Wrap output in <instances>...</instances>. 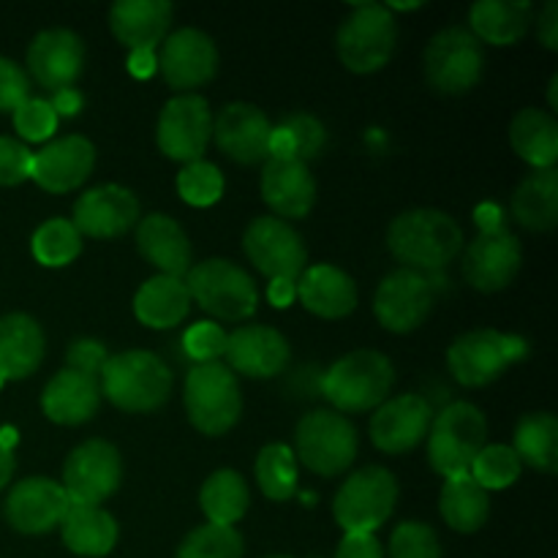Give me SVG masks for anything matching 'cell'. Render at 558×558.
Here are the masks:
<instances>
[{"instance_id":"816d5d0a","label":"cell","mask_w":558,"mask_h":558,"mask_svg":"<svg viewBox=\"0 0 558 558\" xmlns=\"http://www.w3.org/2000/svg\"><path fill=\"white\" fill-rule=\"evenodd\" d=\"M336 558H385V548L376 534H343Z\"/></svg>"},{"instance_id":"11a10c76","label":"cell","mask_w":558,"mask_h":558,"mask_svg":"<svg viewBox=\"0 0 558 558\" xmlns=\"http://www.w3.org/2000/svg\"><path fill=\"white\" fill-rule=\"evenodd\" d=\"M49 104H52V109L58 118H74V114L82 112V104H85V98H82V93L76 90V87H65V90L52 93Z\"/></svg>"},{"instance_id":"8d00e7d4","label":"cell","mask_w":558,"mask_h":558,"mask_svg":"<svg viewBox=\"0 0 558 558\" xmlns=\"http://www.w3.org/2000/svg\"><path fill=\"white\" fill-rule=\"evenodd\" d=\"M512 450L534 472H558V420L554 412H529L518 420Z\"/></svg>"},{"instance_id":"5b68a950","label":"cell","mask_w":558,"mask_h":558,"mask_svg":"<svg viewBox=\"0 0 558 558\" xmlns=\"http://www.w3.org/2000/svg\"><path fill=\"white\" fill-rule=\"evenodd\" d=\"M428 461L445 480L469 474L474 458L488 445V420L483 409L469 401H456L430 420Z\"/></svg>"},{"instance_id":"9a60e30c","label":"cell","mask_w":558,"mask_h":558,"mask_svg":"<svg viewBox=\"0 0 558 558\" xmlns=\"http://www.w3.org/2000/svg\"><path fill=\"white\" fill-rule=\"evenodd\" d=\"M243 248L251 265L270 281L287 278L298 281L308 267V248L289 221L276 216H259L248 223L243 234Z\"/></svg>"},{"instance_id":"277c9868","label":"cell","mask_w":558,"mask_h":558,"mask_svg":"<svg viewBox=\"0 0 558 558\" xmlns=\"http://www.w3.org/2000/svg\"><path fill=\"white\" fill-rule=\"evenodd\" d=\"M396 385V368L390 357L376 349H354L327 368L322 392L338 414L374 412L390 398Z\"/></svg>"},{"instance_id":"ab89813d","label":"cell","mask_w":558,"mask_h":558,"mask_svg":"<svg viewBox=\"0 0 558 558\" xmlns=\"http://www.w3.org/2000/svg\"><path fill=\"white\" fill-rule=\"evenodd\" d=\"M31 251L38 265L65 267L82 254V234L71 218H49L33 232Z\"/></svg>"},{"instance_id":"ba28073f","label":"cell","mask_w":558,"mask_h":558,"mask_svg":"<svg viewBox=\"0 0 558 558\" xmlns=\"http://www.w3.org/2000/svg\"><path fill=\"white\" fill-rule=\"evenodd\" d=\"M396 44V16L385 3H360L338 27L336 52L352 74H374L390 63Z\"/></svg>"},{"instance_id":"8992f818","label":"cell","mask_w":558,"mask_h":558,"mask_svg":"<svg viewBox=\"0 0 558 558\" xmlns=\"http://www.w3.org/2000/svg\"><path fill=\"white\" fill-rule=\"evenodd\" d=\"M185 412L191 425L205 436H223L243 414V392L227 363H199L185 376Z\"/></svg>"},{"instance_id":"91938a15","label":"cell","mask_w":558,"mask_h":558,"mask_svg":"<svg viewBox=\"0 0 558 558\" xmlns=\"http://www.w3.org/2000/svg\"><path fill=\"white\" fill-rule=\"evenodd\" d=\"M16 439H20V436H16V428H11V425H5V428H0V445L9 447V450H14Z\"/></svg>"},{"instance_id":"d6986e66","label":"cell","mask_w":558,"mask_h":558,"mask_svg":"<svg viewBox=\"0 0 558 558\" xmlns=\"http://www.w3.org/2000/svg\"><path fill=\"white\" fill-rule=\"evenodd\" d=\"M272 123L256 104L232 101L213 118V140L218 150L234 163L254 167L270 156Z\"/></svg>"},{"instance_id":"83f0119b","label":"cell","mask_w":558,"mask_h":558,"mask_svg":"<svg viewBox=\"0 0 558 558\" xmlns=\"http://www.w3.org/2000/svg\"><path fill=\"white\" fill-rule=\"evenodd\" d=\"M298 298L319 319H347L357 308V283L336 265H311L298 278Z\"/></svg>"},{"instance_id":"db71d44e","label":"cell","mask_w":558,"mask_h":558,"mask_svg":"<svg viewBox=\"0 0 558 558\" xmlns=\"http://www.w3.org/2000/svg\"><path fill=\"white\" fill-rule=\"evenodd\" d=\"M125 69L134 80H150L158 71V49H131Z\"/></svg>"},{"instance_id":"f546056e","label":"cell","mask_w":558,"mask_h":558,"mask_svg":"<svg viewBox=\"0 0 558 558\" xmlns=\"http://www.w3.org/2000/svg\"><path fill=\"white\" fill-rule=\"evenodd\" d=\"M47 352L41 325L27 314H5L0 319V387L36 374Z\"/></svg>"},{"instance_id":"b9f144b4","label":"cell","mask_w":558,"mask_h":558,"mask_svg":"<svg viewBox=\"0 0 558 558\" xmlns=\"http://www.w3.org/2000/svg\"><path fill=\"white\" fill-rule=\"evenodd\" d=\"M243 550L245 545L238 529L205 523L180 543L178 558H243Z\"/></svg>"},{"instance_id":"f1b7e54d","label":"cell","mask_w":558,"mask_h":558,"mask_svg":"<svg viewBox=\"0 0 558 558\" xmlns=\"http://www.w3.org/2000/svg\"><path fill=\"white\" fill-rule=\"evenodd\" d=\"M101 403V387L93 376L63 368L47 381L41 392V412L54 425H82L93 420Z\"/></svg>"},{"instance_id":"ffe728a7","label":"cell","mask_w":558,"mask_h":558,"mask_svg":"<svg viewBox=\"0 0 558 558\" xmlns=\"http://www.w3.org/2000/svg\"><path fill=\"white\" fill-rule=\"evenodd\" d=\"M140 199L131 189L118 183H104L85 191L74 202V223L82 238L114 240L140 223Z\"/></svg>"},{"instance_id":"9f6ffc18","label":"cell","mask_w":558,"mask_h":558,"mask_svg":"<svg viewBox=\"0 0 558 558\" xmlns=\"http://www.w3.org/2000/svg\"><path fill=\"white\" fill-rule=\"evenodd\" d=\"M267 300L276 308H289L298 300V281H287V278H276L267 283Z\"/></svg>"},{"instance_id":"d4e9b609","label":"cell","mask_w":558,"mask_h":558,"mask_svg":"<svg viewBox=\"0 0 558 558\" xmlns=\"http://www.w3.org/2000/svg\"><path fill=\"white\" fill-rule=\"evenodd\" d=\"M262 199L270 207L272 216L287 221V218L311 216L316 205V180L311 174L308 163L298 158H267L262 169Z\"/></svg>"},{"instance_id":"4316f807","label":"cell","mask_w":558,"mask_h":558,"mask_svg":"<svg viewBox=\"0 0 558 558\" xmlns=\"http://www.w3.org/2000/svg\"><path fill=\"white\" fill-rule=\"evenodd\" d=\"M169 0H118L109 9V31L125 49H158L172 25Z\"/></svg>"},{"instance_id":"7c38bea8","label":"cell","mask_w":558,"mask_h":558,"mask_svg":"<svg viewBox=\"0 0 558 558\" xmlns=\"http://www.w3.org/2000/svg\"><path fill=\"white\" fill-rule=\"evenodd\" d=\"M423 71L436 93L463 96V93L474 90L483 80V44L466 27H445L425 47Z\"/></svg>"},{"instance_id":"7dc6e473","label":"cell","mask_w":558,"mask_h":558,"mask_svg":"<svg viewBox=\"0 0 558 558\" xmlns=\"http://www.w3.org/2000/svg\"><path fill=\"white\" fill-rule=\"evenodd\" d=\"M227 338L229 332L221 325H216V322H196L194 327H189V332L183 338L185 354L196 365L218 363L223 357V352H227Z\"/></svg>"},{"instance_id":"681fc988","label":"cell","mask_w":558,"mask_h":558,"mask_svg":"<svg viewBox=\"0 0 558 558\" xmlns=\"http://www.w3.org/2000/svg\"><path fill=\"white\" fill-rule=\"evenodd\" d=\"M27 98H31V80L25 71L14 60L0 58V112H14Z\"/></svg>"},{"instance_id":"1f68e13d","label":"cell","mask_w":558,"mask_h":558,"mask_svg":"<svg viewBox=\"0 0 558 558\" xmlns=\"http://www.w3.org/2000/svg\"><path fill=\"white\" fill-rule=\"evenodd\" d=\"M60 537L71 554L82 558H104L118 545L120 529L104 507L71 505L60 523Z\"/></svg>"},{"instance_id":"94428289","label":"cell","mask_w":558,"mask_h":558,"mask_svg":"<svg viewBox=\"0 0 558 558\" xmlns=\"http://www.w3.org/2000/svg\"><path fill=\"white\" fill-rule=\"evenodd\" d=\"M556 90H558V74L550 76V85H548V104H550V114H554L556 109H558V96H556Z\"/></svg>"},{"instance_id":"f35d334b","label":"cell","mask_w":558,"mask_h":558,"mask_svg":"<svg viewBox=\"0 0 558 558\" xmlns=\"http://www.w3.org/2000/svg\"><path fill=\"white\" fill-rule=\"evenodd\" d=\"M256 485L270 501H289L298 494V458L289 445H267L254 463Z\"/></svg>"},{"instance_id":"f907efd6","label":"cell","mask_w":558,"mask_h":558,"mask_svg":"<svg viewBox=\"0 0 558 558\" xmlns=\"http://www.w3.org/2000/svg\"><path fill=\"white\" fill-rule=\"evenodd\" d=\"M65 363H69L65 368L80 371V374L98 379L104 363H107V347L101 341H93V338H80L65 352Z\"/></svg>"},{"instance_id":"7bdbcfd3","label":"cell","mask_w":558,"mask_h":558,"mask_svg":"<svg viewBox=\"0 0 558 558\" xmlns=\"http://www.w3.org/2000/svg\"><path fill=\"white\" fill-rule=\"evenodd\" d=\"M223 185L221 169L205 158L185 163L178 174V194L191 207H213L223 196Z\"/></svg>"},{"instance_id":"c3c4849f","label":"cell","mask_w":558,"mask_h":558,"mask_svg":"<svg viewBox=\"0 0 558 558\" xmlns=\"http://www.w3.org/2000/svg\"><path fill=\"white\" fill-rule=\"evenodd\" d=\"M31 172H33L31 147L11 140V136H0V185H3V189L22 185L25 180H31Z\"/></svg>"},{"instance_id":"4fadbf2b","label":"cell","mask_w":558,"mask_h":558,"mask_svg":"<svg viewBox=\"0 0 558 558\" xmlns=\"http://www.w3.org/2000/svg\"><path fill=\"white\" fill-rule=\"evenodd\" d=\"M213 140L210 104L199 93H180L161 107L156 125L158 150L172 161H202Z\"/></svg>"},{"instance_id":"7a4b0ae2","label":"cell","mask_w":558,"mask_h":558,"mask_svg":"<svg viewBox=\"0 0 558 558\" xmlns=\"http://www.w3.org/2000/svg\"><path fill=\"white\" fill-rule=\"evenodd\" d=\"M174 376L158 354L147 349H129L107 357L98 387L112 407L129 414H147L161 409L172 396Z\"/></svg>"},{"instance_id":"e0dca14e","label":"cell","mask_w":558,"mask_h":558,"mask_svg":"<svg viewBox=\"0 0 558 558\" xmlns=\"http://www.w3.org/2000/svg\"><path fill=\"white\" fill-rule=\"evenodd\" d=\"M216 41L205 31L180 27L158 47V71L172 90L194 93L218 74Z\"/></svg>"},{"instance_id":"30bf717a","label":"cell","mask_w":558,"mask_h":558,"mask_svg":"<svg viewBox=\"0 0 558 558\" xmlns=\"http://www.w3.org/2000/svg\"><path fill=\"white\" fill-rule=\"evenodd\" d=\"M398 480L385 466H365L343 480L332 501V518L347 534H374L396 512Z\"/></svg>"},{"instance_id":"5bb4252c","label":"cell","mask_w":558,"mask_h":558,"mask_svg":"<svg viewBox=\"0 0 558 558\" xmlns=\"http://www.w3.org/2000/svg\"><path fill=\"white\" fill-rule=\"evenodd\" d=\"M123 483V458L112 441L90 439L69 452L63 463V490L71 505L101 507Z\"/></svg>"},{"instance_id":"60d3db41","label":"cell","mask_w":558,"mask_h":558,"mask_svg":"<svg viewBox=\"0 0 558 558\" xmlns=\"http://www.w3.org/2000/svg\"><path fill=\"white\" fill-rule=\"evenodd\" d=\"M521 472L523 463L510 445H485L480 456L474 458L472 469H469L474 483L488 490V494L515 485L521 480Z\"/></svg>"},{"instance_id":"6125c7cd","label":"cell","mask_w":558,"mask_h":558,"mask_svg":"<svg viewBox=\"0 0 558 558\" xmlns=\"http://www.w3.org/2000/svg\"><path fill=\"white\" fill-rule=\"evenodd\" d=\"M262 558H292V556H281V554H278V556H262Z\"/></svg>"},{"instance_id":"e575fe53","label":"cell","mask_w":558,"mask_h":558,"mask_svg":"<svg viewBox=\"0 0 558 558\" xmlns=\"http://www.w3.org/2000/svg\"><path fill=\"white\" fill-rule=\"evenodd\" d=\"M512 216L529 232H550L558 223V172L534 169L512 194Z\"/></svg>"},{"instance_id":"836d02e7","label":"cell","mask_w":558,"mask_h":558,"mask_svg":"<svg viewBox=\"0 0 558 558\" xmlns=\"http://www.w3.org/2000/svg\"><path fill=\"white\" fill-rule=\"evenodd\" d=\"M510 145L532 169H556L558 123L550 112L526 107L512 118Z\"/></svg>"},{"instance_id":"f6af8a7d","label":"cell","mask_w":558,"mask_h":558,"mask_svg":"<svg viewBox=\"0 0 558 558\" xmlns=\"http://www.w3.org/2000/svg\"><path fill=\"white\" fill-rule=\"evenodd\" d=\"M60 118L54 114L49 98H27L14 109V131L25 142H47L58 131Z\"/></svg>"},{"instance_id":"d590c367","label":"cell","mask_w":558,"mask_h":558,"mask_svg":"<svg viewBox=\"0 0 558 558\" xmlns=\"http://www.w3.org/2000/svg\"><path fill=\"white\" fill-rule=\"evenodd\" d=\"M439 512L452 532L474 534L488 523L490 494L474 483L472 474H458L441 485Z\"/></svg>"},{"instance_id":"2e32d148","label":"cell","mask_w":558,"mask_h":558,"mask_svg":"<svg viewBox=\"0 0 558 558\" xmlns=\"http://www.w3.org/2000/svg\"><path fill=\"white\" fill-rule=\"evenodd\" d=\"M434 311V287L423 272L401 267L381 278L374 294V314L385 330L409 336L428 322Z\"/></svg>"},{"instance_id":"bcb514c9","label":"cell","mask_w":558,"mask_h":558,"mask_svg":"<svg viewBox=\"0 0 558 558\" xmlns=\"http://www.w3.org/2000/svg\"><path fill=\"white\" fill-rule=\"evenodd\" d=\"M281 125L289 131V134H292L298 161L308 163V161H314V158L322 156V150H325V145H327V131H325V125H322L319 118H314V114H308V112H294V114H289Z\"/></svg>"},{"instance_id":"ee69618b","label":"cell","mask_w":558,"mask_h":558,"mask_svg":"<svg viewBox=\"0 0 558 558\" xmlns=\"http://www.w3.org/2000/svg\"><path fill=\"white\" fill-rule=\"evenodd\" d=\"M387 558H441V543L428 523L403 521L390 534Z\"/></svg>"},{"instance_id":"4dcf8cb0","label":"cell","mask_w":558,"mask_h":558,"mask_svg":"<svg viewBox=\"0 0 558 558\" xmlns=\"http://www.w3.org/2000/svg\"><path fill=\"white\" fill-rule=\"evenodd\" d=\"M534 5L529 0H480L469 11V33L480 44L512 47L532 27Z\"/></svg>"},{"instance_id":"8fae6325","label":"cell","mask_w":558,"mask_h":558,"mask_svg":"<svg viewBox=\"0 0 558 558\" xmlns=\"http://www.w3.org/2000/svg\"><path fill=\"white\" fill-rule=\"evenodd\" d=\"M294 447L308 472L338 477L357 458V428L332 409H316L303 414L294 428Z\"/></svg>"},{"instance_id":"9c48e42d","label":"cell","mask_w":558,"mask_h":558,"mask_svg":"<svg viewBox=\"0 0 558 558\" xmlns=\"http://www.w3.org/2000/svg\"><path fill=\"white\" fill-rule=\"evenodd\" d=\"M529 354V343L521 336L499 332L494 327L469 330L447 349V365L463 387H488L499 379L512 363H521Z\"/></svg>"},{"instance_id":"f5cc1de1","label":"cell","mask_w":558,"mask_h":558,"mask_svg":"<svg viewBox=\"0 0 558 558\" xmlns=\"http://www.w3.org/2000/svg\"><path fill=\"white\" fill-rule=\"evenodd\" d=\"M537 38L548 52H558V0H548L537 22Z\"/></svg>"},{"instance_id":"44dd1931","label":"cell","mask_w":558,"mask_h":558,"mask_svg":"<svg viewBox=\"0 0 558 558\" xmlns=\"http://www.w3.org/2000/svg\"><path fill=\"white\" fill-rule=\"evenodd\" d=\"M71 501L52 477L20 480L5 496V521L20 534H47L63 523Z\"/></svg>"},{"instance_id":"cb8c5ba5","label":"cell","mask_w":558,"mask_h":558,"mask_svg":"<svg viewBox=\"0 0 558 558\" xmlns=\"http://www.w3.org/2000/svg\"><path fill=\"white\" fill-rule=\"evenodd\" d=\"M223 357L229 360V371L234 376L243 374L251 379H272L289 365L292 349L276 327L245 325L227 338Z\"/></svg>"},{"instance_id":"6f0895ef","label":"cell","mask_w":558,"mask_h":558,"mask_svg":"<svg viewBox=\"0 0 558 558\" xmlns=\"http://www.w3.org/2000/svg\"><path fill=\"white\" fill-rule=\"evenodd\" d=\"M267 158H278V161H287V158H298L294 153V140L283 125H276L270 134V156Z\"/></svg>"},{"instance_id":"680465c9","label":"cell","mask_w":558,"mask_h":558,"mask_svg":"<svg viewBox=\"0 0 558 558\" xmlns=\"http://www.w3.org/2000/svg\"><path fill=\"white\" fill-rule=\"evenodd\" d=\"M14 466H16L14 450L0 445V490H3L5 485H9V480L14 477Z\"/></svg>"},{"instance_id":"ac0fdd59","label":"cell","mask_w":558,"mask_h":558,"mask_svg":"<svg viewBox=\"0 0 558 558\" xmlns=\"http://www.w3.org/2000/svg\"><path fill=\"white\" fill-rule=\"evenodd\" d=\"M430 420H434L430 403L417 392L387 398L371 414V441L376 450L387 456H407L414 447L423 445L430 430Z\"/></svg>"},{"instance_id":"6da1fadb","label":"cell","mask_w":558,"mask_h":558,"mask_svg":"<svg viewBox=\"0 0 558 558\" xmlns=\"http://www.w3.org/2000/svg\"><path fill=\"white\" fill-rule=\"evenodd\" d=\"M387 248L414 272L445 270L463 251V229L456 218L434 207H417L392 218L387 229Z\"/></svg>"},{"instance_id":"7402d4cb","label":"cell","mask_w":558,"mask_h":558,"mask_svg":"<svg viewBox=\"0 0 558 558\" xmlns=\"http://www.w3.org/2000/svg\"><path fill=\"white\" fill-rule=\"evenodd\" d=\"M85 69V41L74 31L49 27L27 47V71L49 93L74 87Z\"/></svg>"},{"instance_id":"d6a6232c","label":"cell","mask_w":558,"mask_h":558,"mask_svg":"<svg viewBox=\"0 0 558 558\" xmlns=\"http://www.w3.org/2000/svg\"><path fill=\"white\" fill-rule=\"evenodd\" d=\"M189 311L191 294L183 278L153 276L134 294V316L150 330H172Z\"/></svg>"},{"instance_id":"603a6c76","label":"cell","mask_w":558,"mask_h":558,"mask_svg":"<svg viewBox=\"0 0 558 558\" xmlns=\"http://www.w3.org/2000/svg\"><path fill=\"white\" fill-rule=\"evenodd\" d=\"M93 167H96L93 142L87 136L69 134L33 153L31 180H36L38 189L49 194H69L90 178Z\"/></svg>"},{"instance_id":"484cf974","label":"cell","mask_w":558,"mask_h":558,"mask_svg":"<svg viewBox=\"0 0 558 558\" xmlns=\"http://www.w3.org/2000/svg\"><path fill=\"white\" fill-rule=\"evenodd\" d=\"M136 248L158 270V276L185 278L191 270V240L167 213H150L136 223Z\"/></svg>"},{"instance_id":"52a82bcc","label":"cell","mask_w":558,"mask_h":558,"mask_svg":"<svg viewBox=\"0 0 558 558\" xmlns=\"http://www.w3.org/2000/svg\"><path fill=\"white\" fill-rule=\"evenodd\" d=\"M191 303L221 322H245L259 308V289L254 278L229 259H205L191 265L183 278Z\"/></svg>"},{"instance_id":"74e56055","label":"cell","mask_w":558,"mask_h":558,"mask_svg":"<svg viewBox=\"0 0 558 558\" xmlns=\"http://www.w3.org/2000/svg\"><path fill=\"white\" fill-rule=\"evenodd\" d=\"M251 505V490L243 474L234 469H218L199 490V507L213 526H232L243 521Z\"/></svg>"},{"instance_id":"3957f363","label":"cell","mask_w":558,"mask_h":558,"mask_svg":"<svg viewBox=\"0 0 558 558\" xmlns=\"http://www.w3.org/2000/svg\"><path fill=\"white\" fill-rule=\"evenodd\" d=\"M474 223L480 232L463 254V276H466L469 287H474L477 292H501L521 272V240L507 229L505 213L494 202H483L474 210Z\"/></svg>"}]
</instances>
